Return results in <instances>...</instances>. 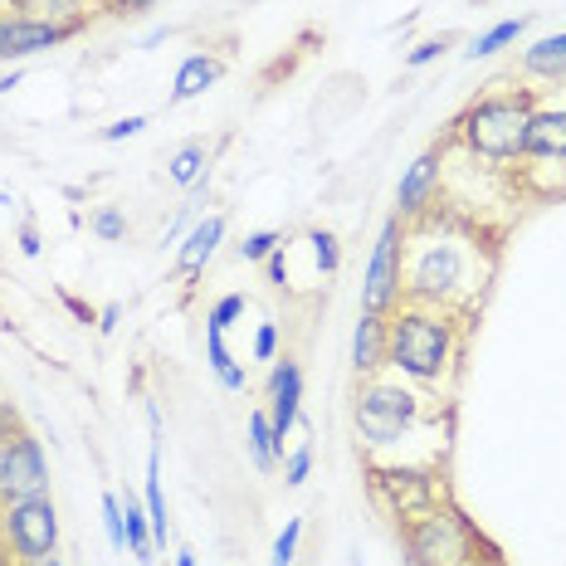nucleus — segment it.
<instances>
[{"label":"nucleus","instance_id":"nucleus-45","mask_svg":"<svg viewBox=\"0 0 566 566\" xmlns=\"http://www.w3.org/2000/svg\"><path fill=\"white\" fill-rule=\"evenodd\" d=\"M6 6H10V10H15V6H20V0H6Z\"/></svg>","mask_w":566,"mask_h":566},{"label":"nucleus","instance_id":"nucleus-28","mask_svg":"<svg viewBox=\"0 0 566 566\" xmlns=\"http://www.w3.org/2000/svg\"><path fill=\"white\" fill-rule=\"evenodd\" d=\"M308 244H313V264L323 269L327 279L337 274V264H342V254H337V234L333 230H313L308 234Z\"/></svg>","mask_w":566,"mask_h":566},{"label":"nucleus","instance_id":"nucleus-30","mask_svg":"<svg viewBox=\"0 0 566 566\" xmlns=\"http://www.w3.org/2000/svg\"><path fill=\"white\" fill-rule=\"evenodd\" d=\"M298 537H303V517H289L283 523V533L274 542V557H269V566H293V557H298Z\"/></svg>","mask_w":566,"mask_h":566},{"label":"nucleus","instance_id":"nucleus-36","mask_svg":"<svg viewBox=\"0 0 566 566\" xmlns=\"http://www.w3.org/2000/svg\"><path fill=\"white\" fill-rule=\"evenodd\" d=\"M108 10H117V15H137V10H151L157 0H103Z\"/></svg>","mask_w":566,"mask_h":566},{"label":"nucleus","instance_id":"nucleus-8","mask_svg":"<svg viewBox=\"0 0 566 566\" xmlns=\"http://www.w3.org/2000/svg\"><path fill=\"white\" fill-rule=\"evenodd\" d=\"M50 493V464H44V444L20 430L15 440H0V509Z\"/></svg>","mask_w":566,"mask_h":566},{"label":"nucleus","instance_id":"nucleus-11","mask_svg":"<svg viewBox=\"0 0 566 566\" xmlns=\"http://www.w3.org/2000/svg\"><path fill=\"white\" fill-rule=\"evenodd\" d=\"M69 34L54 30V25H40V20H25V15H6V25H0V64H25V59L54 50V44H64Z\"/></svg>","mask_w":566,"mask_h":566},{"label":"nucleus","instance_id":"nucleus-32","mask_svg":"<svg viewBox=\"0 0 566 566\" xmlns=\"http://www.w3.org/2000/svg\"><path fill=\"white\" fill-rule=\"evenodd\" d=\"M142 127H147V117L133 113V117H117L113 127H103V142H127V137H137Z\"/></svg>","mask_w":566,"mask_h":566},{"label":"nucleus","instance_id":"nucleus-12","mask_svg":"<svg viewBox=\"0 0 566 566\" xmlns=\"http://www.w3.org/2000/svg\"><path fill=\"white\" fill-rule=\"evenodd\" d=\"M298 400H303V371H298V361L274 357V371H269V420H274L279 444L289 440L293 420H298Z\"/></svg>","mask_w":566,"mask_h":566},{"label":"nucleus","instance_id":"nucleus-14","mask_svg":"<svg viewBox=\"0 0 566 566\" xmlns=\"http://www.w3.org/2000/svg\"><path fill=\"white\" fill-rule=\"evenodd\" d=\"M352 367H357L361 381L386 367V317H376V313L357 317V333H352Z\"/></svg>","mask_w":566,"mask_h":566},{"label":"nucleus","instance_id":"nucleus-19","mask_svg":"<svg viewBox=\"0 0 566 566\" xmlns=\"http://www.w3.org/2000/svg\"><path fill=\"white\" fill-rule=\"evenodd\" d=\"M244 434H250V459H254V469H274L279 459H283V444H279V434H274V420H269V410H250V424H244Z\"/></svg>","mask_w":566,"mask_h":566},{"label":"nucleus","instance_id":"nucleus-17","mask_svg":"<svg viewBox=\"0 0 566 566\" xmlns=\"http://www.w3.org/2000/svg\"><path fill=\"white\" fill-rule=\"evenodd\" d=\"M220 78V59L216 54H186L176 64V78H171V103H191L200 98L206 88H216Z\"/></svg>","mask_w":566,"mask_h":566},{"label":"nucleus","instance_id":"nucleus-37","mask_svg":"<svg viewBox=\"0 0 566 566\" xmlns=\"http://www.w3.org/2000/svg\"><path fill=\"white\" fill-rule=\"evenodd\" d=\"M191 216H196V200H186V206H181V210H176L171 230H167V244H171V240H176V234H181V230H186V220H191Z\"/></svg>","mask_w":566,"mask_h":566},{"label":"nucleus","instance_id":"nucleus-40","mask_svg":"<svg viewBox=\"0 0 566 566\" xmlns=\"http://www.w3.org/2000/svg\"><path fill=\"white\" fill-rule=\"evenodd\" d=\"M113 327H117V303H108V308L98 313V333H113Z\"/></svg>","mask_w":566,"mask_h":566},{"label":"nucleus","instance_id":"nucleus-42","mask_svg":"<svg viewBox=\"0 0 566 566\" xmlns=\"http://www.w3.org/2000/svg\"><path fill=\"white\" fill-rule=\"evenodd\" d=\"M176 566H200V562H196V552L186 547V552H176Z\"/></svg>","mask_w":566,"mask_h":566},{"label":"nucleus","instance_id":"nucleus-33","mask_svg":"<svg viewBox=\"0 0 566 566\" xmlns=\"http://www.w3.org/2000/svg\"><path fill=\"white\" fill-rule=\"evenodd\" d=\"M444 44H450V40H424V44H416L406 64H410V69H424V64H434V59L444 54Z\"/></svg>","mask_w":566,"mask_h":566},{"label":"nucleus","instance_id":"nucleus-41","mask_svg":"<svg viewBox=\"0 0 566 566\" xmlns=\"http://www.w3.org/2000/svg\"><path fill=\"white\" fill-rule=\"evenodd\" d=\"M20 78H25V69H10V74H0V93H10Z\"/></svg>","mask_w":566,"mask_h":566},{"label":"nucleus","instance_id":"nucleus-18","mask_svg":"<svg viewBox=\"0 0 566 566\" xmlns=\"http://www.w3.org/2000/svg\"><path fill=\"white\" fill-rule=\"evenodd\" d=\"M167 176L181 186V191H206V176H210L206 142H186V147H176V157L167 161Z\"/></svg>","mask_w":566,"mask_h":566},{"label":"nucleus","instance_id":"nucleus-16","mask_svg":"<svg viewBox=\"0 0 566 566\" xmlns=\"http://www.w3.org/2000/svg\"><path fill=\"white\" fill-rule=\"evenodd\" d=\"M15 15L40 20V25H54L64 34H78L88 25V0H20Z\"/></svg>","mask_w":566,"mask_h":566},{"label":"nucleus","instance_id":"nucleus-26","mask_svg":"<svg viewBox=\"0 0 566 566\" xmlns=\"http://www.w3.org/2000/svg\"><path fill=\"white\" fill-rule=\"evenodd\" d=\"M240 317H244V293H226V298L206 313V333H230Z\"/></svg>","mask_w":566,"mask_h":566},{"label":"nucleus","instance_id":"nucleus-29","mask_svg":"<svg viewBox=\"0 0 566 566\" xmlns=\"http://www.w3.org/2000/svg\"><path fill=\"white\" fill-rule=\"evenodd\" d=\"M308 474H313V444H298V450L283 454V483H289V489H303Z\"/></svg>","mask_w":566,"mask_h":566},{"label":"nucleus","instance_id":"nucleus-6","mask_svg":"<svg viewBox=\"0 0 566 566\" xmlns=\"http://www.w3.org/2000/svg\"><path fill=\"white\" fill-rule=\"evenodd\" d=\"M400 259H406V220L386 216L381 230H376L367 274H361V313L391 317L400 303Z\"/></svg>","mask_w":566,"mask_h":566},{"label":"nucleus","instance_id":"nucleus-24","mask_svg":"<svg viewBox=\"0 0 566 566\" xmlns=\"http://www.w3.org/2000/svg\"><path fill=\"white\" fill-rule=\"evenodd\" d=\"M98 517H103V533H108V547L127 552V523H123V499L117 493H103L98 499Z\"/></svg>","mask_w":566,"mask_h":566},{"label":"nucleus","instance_id":"nucleus-13","mask_svg":"<svg viewBox=\"0 0 566 566\" xmlns=\"http://www.w3.org/2000/svg\"><path fill=\"white\" fill-rule=\"evenodd\" d=\"M220 240H226V216H206V220H196L191 234H186V244H181V254H176V274H181V279H196L200 269H206L210 259H216Z\"/></svg>","mask_w":566,"mask_h":566},{"label":"nucleus","instance_id":"nucleus-4","mask_svg":"<svg viewBox=\"0 0 566 566\" xmlns=\"http://www.w3.org/2000/svg\"><path fill=\"white\" fill-rule=\"evenodd\" d=\"M424 416V400L400 381H381V376H367L357 386V440L367 444L371 454H386V450H400V444L416 434V424Z\"/></svg>","mask_w":566,"mask_h":566},{"label":"nucleus","instance_id":"nucleus-2","mask_svg":"<svg viewBox=\"0 0 566 566\" xmlns=\"http://www.w3.org/2000/svg\"><path fill=\"white\" fill-rule=\"evenodd\" d=\"M459 352V317L420 303H396L386 317V367L410 386H444Z\"/></svg>","mask_w":566,"mask_h":566},{"label":"nucleus","instance_id":"nucleus-5","mask_svg":"<svg viewBox=\"0 0 566 566\" xmlns=\"http://www.w3.org/2000/svg\"><path fill=\"white\" fill-rule=\"evenodd\" d=\"M406 557L410 566H474L479 562V533L459 509H424L406 517Z\"/></svg>","mask_w":566,"mask_h":566},{"label":"nucleus","instance_id":"nucleus-21","mask_svg":"<svg viewBox=\"0 0 566 566\" xmlns=\"http://www.w3.org/2000/svg\"><path fill=\"white\" fill-rule=\"evenodd\" d=\"M147 523H151V537H157V547H167L171 523H167V493H161V454L157 450L147 454Z\"/></svg>","mask_w":566,"mask_h":566},{"label":"nucleus","instance_id":"nucleus-35","mask_svg":"<svg viewBox=\"0 0 566 566\" xmlns=\"http://www.w3.org/2000/svg\"><path fill=\"white\" fill-rule=\"evenodd\" d=\"M264 269H269V279H274V283H283V269H289V250L279 244V250L264 259Z\"/></svg>","mask_w":566,"mask_h":566},{"label":"nucleus","instance_id":"nucleus-43","mask_svg":"<svg viewBox=\"0 0 566 566\" xmlns=\"http://www.w3.org/2000/svg\"><path fill=\"white\" fill-rule=\"evenodd\" d=\"M20 566H64V562H59L54 552H50V557H34V562H20Z\"/></svg>","mask_w":566,"mask_h":566},{"label":"nucleus","instance_id":"nucleus-46","mask_svg":"<svg viewBox=\"0 0 566 566\" xmlns=\"http://www.w3.org/2000/svg\"><path fill=\"white\" fill-rule=\"evenodd\" d=\"M0 25H6V15H0Z\"/></svg>","mask_w":566,"mask_h":566},{"label":"nucleus","instance_id":"nucleus-7","mask_svg":"<svg viewBox=\"0 0 566 566\" xmlns=\"http://www.w3.org/2000/svg\"><path fill=\"white\" fill-rule=\"evenodd\" d=\"M0 542L10 547L15 562H34V557H50L59 547V513L54 499H25V503H10L0 509Z\"/></svg>","mask_w":566,"mask_h":566},{"label":"nucleus","instance_id":"nucleus-39","mask_svg":"<svg viewBox=\"0 0 566 566\" xmlns=\"http://www.w3.org/2000/svg\"><path fill=\"white\" fill-rule=\"evenodd\" d=\"M167 34H171L167 25H157V30H147V34H142V50H157V44H161V40H167Z\"/></svg>","mask_w":566,"mask_h":566},{"label":"nucleus","instance_id":"nucleus-22","mask_svg":"<svg viewBox=\"0 0 566 566\" xmlns=\"http://www.w3.org/2000/svg\"><path fill=\"white\" fill-rule=\"evenodd\" d=\"M523 30H527V15H517V20H499L493 30H483V34H474V40H469L464 59H469V64H479V59H493L499 50H509V44H513Z\"/></svg>","mask_w":566,"mask_h":566},{"label":"nucleus","instance_id":"nucleus-25","mask_svg":"<svg viewBox=\"0 0 566 566\" xmlns=\"http://www.w3.org/2000/svg\"><path fill=\"white\" fill-rule=\"evenodd\" d=\"M279 244H289V240H283L279 230H250V234H244L240 244H234V254H240L244 264H264V259L274 254Z\"/></svg>","mask_w":566,"mask_h":566},{"label":"nucleus","instance_id":"nucleus-44","mask_svg":"<svg viewBox=\"0 0 566 566\" xmlns=\"http://www.w3.org/2000/svg\"><path fill=\"white\" fill-rule=\"evenodd\" d=\"M0 566H20L15 557H10V547H6V542H0Z\"/></svg>","mask_w":566,"mask_h":566},{"label":"nucleus","instance_id":"nucleus-38","mask_svg":"<svg viewBox=\"0 0 566 566\" xmlns=\"http://www.w3.org/2000/svg\"><path fill=\"white\" fill-rule=\"evenodd\" d=\"M20 250H25L30 259L40 254V234H34V226H25V230H20Z\"/></svg>","mask_w":566,"mask_h":566},{"label":"nucleus","instance_id":"nucleus-9","mask_svg":"<svg viewBox=\"0 0 566 566\" xmlns=\"http://www.w3.org/2000/svg\"><path fill=\"white\" fill-rule=\"evenodd\" d=\"M440 181H444V147L420 151V157L410 161V167L400 171V181H396V216L406 220V226H416V220L434 216Z\"/></svg>","mask_w":566,"mask_h":566},{"label":"nucleus","instance_id":"nucleus-27","mask_svg":"<svg viewBox=\"0 0 566 566\" xmlns=\"http://www.w3.org/2000/svg\"><path fill=\"white\" fill-rule=\"evenodd\" d=\"M93 234H98V240H108V244H117V240H127V216L117 206H98L93 210Z\"/></svg>","mask_w":566,"mask_h":566},{"label":"nucleus","instance_id":"nucleus-31","mask_svg":"<svg viewBox=\"0 0 566 566\" xmlns=\"http://www.w3.org/2000/svg\"><path fill=\"white\" fill-rule=\"evenodd\" d=\"M279 357V323H259L254 333V361H274Z\"/></svg>","mask_w":566,"mask_h":566},{"label":"nucleus","instance_id":"nucleus-10","mask_svg":"<svg viewBox=\"0 0 566 566\" xmlns=\"http://www.w3.org/2000/svg\"><path fill=\"white\" fill-rule=\"evenodd\" d=\"M523 161H566V103H537L533 108Z\"/></svg>","mask_w":566,"mask_h":566},{"label":"nucleus","instance_id":"nucleus-15","mask_svg":"<svg viewBox=\"0 0 566 566\" xmlns=\"http://www.w3.org/2000/svg\"><path fill=\"white\" fill-rule=\"evenodd\" d=\"M517 69H523L527 78H542V84H562L566 78V30L527 44L523 59H517Z\"/></svg>","mask_w":566,"mask_h":566},{"label":"nucleus","instance_id":"nucleus-20","mask_svg":"<svg viewBox=\"0 0 566 566\" xmlns=\"http://www.w3.org/2000/svg\"><path fill=\"white\" fill-rule=\"evenodd\" d=\"M123 523H127V552L151 566V557H157V537H151V523H147V503H137L133 493L123 499Z\"/></svg>","mask_w":566,"mask_h":566},{"label":"nucleus","instance_id":"nucleus-34","mask_svg":"<svg viewBox=\"0 0 566 566\" xmlns=\"http://www.w3.org/2000/svg\"><path fill=\"white\" fill-rule=\"evenodd\" d=\"M20 430H25V424H20V410L10 406V400H0V440H15Z\"/></svg>","mask_w":566,"mask_h":566},{"label":"nucleus","instance_id":"nucleus-1","mask_svg":"<svg viewBox=\"0 0 566 566\" xmlns=\"http://www.w3.org/2000/svg\"><path fill=\"white\" fill-rule=\"evenodd\" d=\"M493 264L479 254V240L459 220L424 216L406 226V259H400V303H420V308H440L464 317L479 308L483 289H489Z\"/></svg>","mask_w":566,"mask_h":566},{"label":"nucleus","instance_id":"nucleus-3","mask_svg":"<svg viewBox=\"0 0 566 566\" xmlns=\"http://www.w3.org/2000/svg\"><path fill=\"white\" fill-rule=\"evenodd\" d=\"M537 108L533 88H503V93H483L464 108V117L454 123L459 147L474 161L489 167H509L523 161V137H527V117Z\"/></svg>","mask_w":566,"mask_h":566},{"label":"nucleus","instance_id":"nucleus-23","mask_svg":"<svg viewBox=\"0 0 566 566\" xmlns=\"http://www.w3.org/2000/svg\"><path fill=\"white\" fill-rule=\"evenodd\" d=\"M206 361H210V371H216V381L226 386V391H244V367L230 357L226 333H206Z\"/></svg>","mask_w":566,"mask_h":566}]
</instances>
